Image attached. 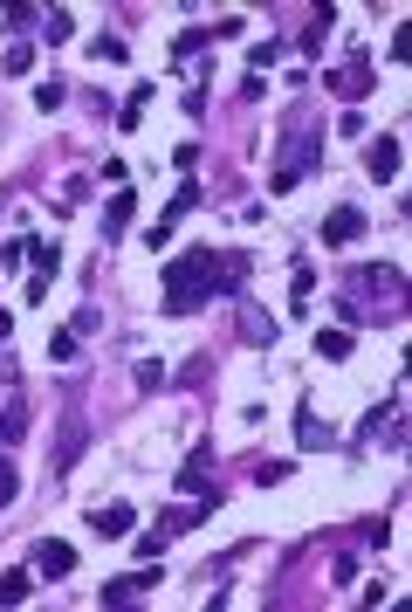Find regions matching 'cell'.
I'll return each instance as SVG.
<instances>
[{"label": "cell", "instance_id": "cell-1", "mask_svg": "<svg viewBox=\"0 0 412 612\" xmlns=\"http://www.w3.org/2000/svg\"><path fill=\"white\" fill-rule=\"evenodd\" d=\"M248 282V255H227V248H186V255L165 262V317H193L213 296H227Z\"/></svg>", "mask_w": 412, "mask_h": 612}, {"label": "cell", "instance_id": "cell-2", "mask_svg": "<svg viewBox=\"0 0 412 612\" xmlns=\"http://www.w3.org/2000/svg\"><path fill=\"white\" fill-rule=\"evenodd\" d=\"M316 165H323V131H289V138H282V158H275V173H268V193L303 186Z\"/></svg>", "mask_w": 412, "mask_h": 612}, {"label": "cell", "instance_id": "cell-3", "mask_svg": "<svg viewBox=\"0 0 412 612\" xmlns=\"http://www.w3.org/2000/svg\"><path fill=\"white\" fill-rule=\"evenodd\" d=\"M152 585H165V578H158V558H145L138 571H124V578H110V585H103L97 599H103V606H131V599H145Z\"/></svg>", "mask_w": 412, "mask_h": 612}, {"label": "cell", "instance_id": "cell-4", "mask_svg": "<svg viewBox=\"0 0 412 612\" xmlns=\"http://www.w3.org/2000/svg\"><path fill=\"white\" fill-rule=\"evenodd\" d=\"M364 234H371L364 206H330V213H323V248H351V241H364Z\"/></svg>", "mask_w": 412, "mask_h": 612}, {"label": "cell", "instance_id": "cell-5", "mask_svg": "<svg viewBox=\"0 0 412 612\" xmlns=\"http://www.w3.org/2000/svg\"><path fill=\"white\" fill-rule=\"evenodd\" d=\"M330 90H337V97H351V103H364V97H371V55L351 49V55H344V69H330Z\"/></svg>", "mask_w": 412, "mask_h": 612}, {"label": "cell", "instance_id": "cell-6", "mask_svg": "<svg viewBox=\"0 0 412 612\" xmlns=\"http://www.w3.org/2000/svg\"><path fill=\"white\" fill-rule=\"evenodd\" d=\"M131 213H138V193H131V186H117V193H110V206H103V248H117V241L131 234Z\"/></svg>", "mask_w": 412, "mask_h": 612}, {"label": "cell", "instance_id": "cell-7", "mask_svg": "<svg viewBox=\"0 0 412 612\" xmlns=\"http://www.w3.org/2000/svg\"><path fill=\"white\" fill-rule=\"evenodd\" d=\"M172 482H179L186 495H206V503H220V488L206 482V440H200V447H193V455H186V468H179V475H172Z\"/></svg>", "mask_w": 412, "mask_h": 612}, {"label": "cell", "instance_id": "cell-8", "mask_svg": "<svg viewBox=\"0 0 412 612\" xmlns=\"http://www.w3.org/2000/svg\"><path fill=\"white\" fill-rule=\"evenodd\" d=\"M131 523H138V510H131V503H103V510H90V530H97L103 544H117Z\"/></svg>", "mask_w": 412, "mask_h": 612}, {"label": "cell", "instance_id": "cell-9", "mask_svg": "<svg viewBox=\"0 0 412 612\" xmlns=\"http://www.w3.org/2000/svg\"><path fill=\"white\" fill-rule=\"evenodd\" d=\"M35 571H42V578H69V571H76V544H62V536H49V544L35 551Z\"/></svg>", "mask_w": 412, "mask_h": 612}, {"label": "cell", "instance_id": "cell-10", "mask_svg": "<svg viewBox=\"0 0 412 612\" xmlns=\"http://www.w3.org/2000/svg\"><path fill=\"white\" fill-rule=\"evenodd\" d=\"M399 158H406V152H399V138H371L364 173H371V179H399Z\"/></svg>", "mask_w": 412, "mask_h": 612}, {"label": "cell", "instance_id": "cell-11", "mask_svg": "<svg viewBox=\"0 0 412 612\" xmlns=\"http://www.w3.org/2000/svg\"><path fill=\"white\" fill-rule=\"evenodd\" d=\"M296 440H303V455H323V447H337V434H330V427H323L309 407L296 413Z\"/></svg>", "mask_w": 412, "mask_h": 612}, {"label": "cell", "instance_id": "cell-12", "mask_svg": "<svg viewBox=\"0 0 412 612\" xmlns=\"http://www.w3.org/2000/svg\"><path fill=\"white\" fill-rule=\"evenodd\" d=\"M200 200H206V193H200V179H186L179 193H172V200H165V221H158V228L172 234V228H179V221H186V213H193V206H200Z\"/></svg>", "mask_w": 412, "mask_h": 612}, {"label": "cell", "instance_id": "cell-13", "mask_svg": "<svg viewBox=\"0 0 412 612\" xmlns=\"http://www.w3.org/2000/svg\"><path fill=\"white\" fill-rule=\"evenodd\" d=\"M158 97V83H131V103L117 110V131H138V117H145V103Z\"/></svg>", "mask_w": 412, "mask_h": 612}, {"label": "cell", "instance_id": "cell-14", "mask_svg": "<svg viewBox=\"0 0 412 612\" xmlns=\"http://www.w3.org/2000/svg\"><path fill=\"white\" fill-rule=\"evenodd\" d=\"M69 35H76V14H69V7H55V14H42V42H49V49H62Z\"/></svg>", "mask_w": 412, "mask_h": 612}, {"label": "cell", "instance_id": "cell-15", "mask_svg": "<svg viewBox=\"0 0 412 612\" xmlns=\"http://www.w3.org/2000/svg\"><path fill=\"white\" fill-rule=\"evenodd\" d=\"M28 592H35V571H28V564L21 571H0V606H21Z\"/></svg>", "mask_w": 412, "mask_h": 612}, {"label": "cell", "instance_id": "cell-16", "mask_svg": "<svg viewBox=\"0 0 412 612\" xmlns=\"http://www.w3.org/2000/svg\"><path fill=\"white\" fill-rule=\"evenodd\" d=\"M21 434H28V407H21V399H7V413H0V447H14Z\"/></svg>", "mask_w": 412, "mask_h": 612}, {"label": "cell", "instance_id": "cell-17", "mask_svg": "<svg viewBox=\"0 0 412 612\" xmlns=\"http://www.w3.org/2000/svg\"><path fill=\"white\" fill-rule=\"evenodd\" d=\"M241 337H248V344H268V337H275V324H268L255 303H241Z\"/></svg>", "mask_w": 412, "mask_h": 612}, {"label": "cell", "instance_id": "cell-18", "mask_svg": "<svg viewBox=\"0 0 412 612\" xmlns=\"http://www.w3.org/2000/svg\"><path fill=\"white\" fill-rule=\"evenodd\" d=\"M21 262H35V234H14V241L0 248V269H7V276H14Z\"/></svg>", "mask_w": 412, "mask_h": 612}, {"label": "cell", "instance_id": "cell-19", "mask_svg": "<svg viewBox=\"0 0 412 612\" xmlns=\"http://www.w3.org/2000/svg\"><path fill=\"white\" fill-rule=\"evenodd\" d=\"M200 49H213V28H186L179 42H172V62H186V55H200Z\"/></svg>", "mask_w": 412, "mask_h": 612}, {"label": "cell", "instance_id": "cell-20", "mask_svg": "<svg viewBox=\"0 0 412 612\" xmlns=\"http://www.w3.org/2000/svg\"><path fill=\"white\" fill-rule=\"evenodd\" d=\"M316 358H351V331H316Z\"/></svg>", "mask_w": 412, "mask_h": 612}, {"label": "cell", "instance_id": "cell-21", "mask_svg": "<svg viewBox=\"0 0 412 612\" xmlns=\"http://www.w3.org/2000/svg\"><path fill=\"white\" fill-rule=\"evenodd\" d=\"M289 475H296V461H261V468H255V482H261V488H282Z\"/></svg>", "mask_w": 412, "mask_h": 612}, {"label": "cell", "instance_id": "cell-22", "mask_svg": "<svg viewBox=\"0 0 412 612\" xmlns=\"http://www.w3.org/2000/svg\"><path fill=\"white\" fill-rule=\"evenodd\" d=\"M0 69H7V76H28V69H35V49H28V42H14V49L0 55Z\"/></svg>", "mask_w": 412, "mask_h": 612}, {"label": "cell", "instance_id": "cell-23", "mask_svg": "<svg viewBox=\"0 0 412 612\" xmlns=\"http://www.w3.org/2000/svg\"><path fill=\"white\" fill-rule=\"evenodd\" d=\"M76 344H83L76 331H49V358H55V365H69V358H76Z\"/></svg>", "mask_w": 412, "mask_h": 612}, {"label": "cell", "instance_id": "cell-24", "mask_svg": "<svg viewBox=\"0 0 412 612\" xmlns=\"http://www.w3.org/2000/svg\"><path fill=\"white\" fill-rule=\"evenodd\" d=\"M275 55H282V42H255V49H248V69L268 76V62H275Z\"/></svg>", "mask_w": 412, "mask_h": 612}, {"label": "cell", "instance_id": "cell-25", "mask_svg": "<svg viewBox=\"0 0 412 612\" xmlns=\"http://www.w3.org/2000/svg\"><path fill=\"white\" fill-rule=\"evenodd\" d=\"M14 495H21V475H14V461L0 455V510H7V503H14Z\"/></svg>", "mask_w": 412, "mask_h": 612}, {"label": "cell", "instance_id": "cell-26", "mask_svg": "<svg viewBox=\"0 0 412 612\" xmlns=\"http://www.w3.org/2000/svg\"><path fill=\"white\" fill-rule=\"evenodd\" d=\"M158 379H165V365L158 358H138V392H158Z\"/></svg>", "mask_w": 412, "mask_h": 612}, {"label": "cell", "instance_id": "cell-27", "mask_svg": "<svg viewBox=\"0 0 412 612\" xmlns=\"http://www.w3.org/2000/svg\"><path fill=\"white\" fill-rule=\"evenodd\" d=\"M62 97H69L62 83H42V90H35V110H62Z\"/></svg>", "mask_w": 412, "mask_h": 612}, {"label": "cell", "instance_id": "cell-28", "mask_svg": "<svg viewBox=\"0 0 412 612\" xmlns=\"http://www.w3.org/2000/svg\"><path fill=\"white\" fill-rule=\"evenodd\" d=\"M124 55H131V42H117V35H103V42H97V62H124Z\"/></svg>", "mask_w": 412, "mask_h": 612}, {"label": "cell", "instance_id": "cell-29", "mask_svg": "<svg viewBox=\"0 0 412 612\" xmlns=\"http://www.w3.org/2000/svg\"><path fill=\"white\" fill-rule=\"evenodd\" d=\"M35 21H42V14H35L28 0H14V7H7V28H35Z\"/></svg>", "mask_w": 412, "mask_h": 612}, {"label": "cell", "instance_id": "cell-30", "mask_svg": "<svg viewBox=\"0 0 412 612\" xmlns=\"http://www.w3.org/2000/svg\"><path fill=\"white\" fill-rule=\"evenodd\" d=\"M241 97L261 103V97H268V76H255V69H248V76H241Z\"/></svg>", "mask_w": 412, "mask_h": 612}, {"label": "cell", "instance_id": "cell-31", "mask_svg": "<svg viewBox=\"0 0 412 612\" xmlns=\"http://www.w3.org/2000/svg\"><path fill=\"white\" fill-rule=\"evenodd\" d=\"M7 344H14V317L0 310V351H7Z\"/></svg>", "mask_w": 412, "mask_h": 612}]
</instances>
